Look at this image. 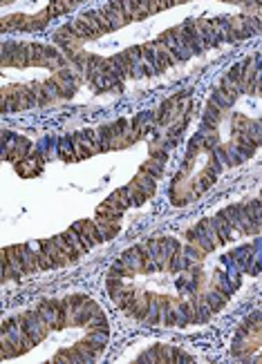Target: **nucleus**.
Returning <instances> with one entry per match:
<instances>
[{
	"mask_svg": "<svg viewBox=\"0 0 262 364\" xmlns=\"http://www.w3.org/2000/svg\"><path fill=\"white\" fill-rule=\"evenodd\" d=\"M108 344V313L85 293L41 299L0 326V362L34 355V362L88 364L101 360Z\"/></svg>",
	"mask_w": 262,
	"mask_h": 364,
	"instance_id": "nucleus-3",
	"label": "nucleus"
},
{
	"mask_svg": "<svg viewBox=\"0 0 262 364\" xmlns=\"http://www.w3.org/2000/svg\"><path fill=\"white\" fill-rule=\"evenodd\" d=\"M3 36H32L48 29L54 21L74 16L88 0H0Z\"/></svg>",
	"mask_w": 262,
	"mask_h": 364,
	"instance_id": "nucleus-5",
	"label": "nucleus"
},
{
	"mask_svg": "<svg viewBox=\"0 0 262 364\" xmlns=\"http://www.w3.org/2000/svg\"><path fill=\"white\" fill-rule=\"evenodd\" d=\"M256 36L262 0H108L70 16L52 41L85 87L108 94Z\"/></svg>",
	"mask_w": 262,
	"mask_h": 364,
	"instance_id": "nucleus-1",
	"label": "nucleus"
},
{
	"mask_svg": "<svg viewBox=\"0 0 262 364\" xmlns=\"http://www.w3.org/2000/svg\"><path fill=\"white\" fill-rule=\"evenodd\" d=\"M262 150V54L234 63L211 87L197 130L168 188L177 208L199 199L224 170Z\"/></svg>",
	"mask_w": 262,
	"mask_h": 364,
	"instance_id": "nucleus-2",
	"label": "nucleus"
},
{
	"mask_svg": "<svg viewBox=\"0 0 262 364\" xmlns=\"http://www.w3.org/2000/svg\"><path fill=\"white\" fill-rule=\"evenodd\" d=\"M81 87H85L81 70L54 41L3 38V60H0L3 114L54 107L74 99Z\"/></svg>",
	"mask_w": 262,
	"mask_h": 364,
	"instance_id": "nucleus-4",
	"label": "nucleus"
}]
</instances>
